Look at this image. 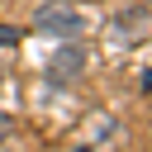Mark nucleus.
<instances>
[{"label": "nucleus", "mask_w": 152, "mask_h": 152, "mask_svg": "<svg viewBox=\"0 0 152 152\" xmlns=\"http://www.w3.org/2000/svg\"><path fill=\"white\" fill-rule=\"evenodd\" d=\"M33 28L48 33V38H81L86 33V19L66 5V0H43L33 10Z\"/></svg>", "instance_id": "f257e3e1"}, {"label": "nucleus", "mask_w": 152, "mask_h": 152, "mask_svg": "<svg viewBox=\"0 0 152 152\" xmlns=\"http://www.w3.org/2000/svg\"><path fill=\"white\" fill-rule=\"evenodd\" d=\"M81 71H86V48L81 43H62L52 52V62H48V76L52 81H76Z\"/></svg>", "instance_id": "f03ea898"}, {"label": "nucleus", "mask_w": 152, "mask_h": 152, "mask_svg": "<svg viewBox=\"0 0 152 152\" xmlns=\"http://www.w3.org/2000/svg\"><path fill=\"white\" fill-rule=\"evenodd\" d=\"M0 48H19V28L14 24H0Z\"/></svg>", "instance_id": "7ed1b4c3"}, {"label": "nucleus", "mask_w": 152, "mask_h": 152, "mask_svg": "<svg viewBox=\"0 0 152 152\" xmlns=\"http://www.w3.org/2000/svg\"><path fill=\"white\" fill-rule=\"evenodd\" d=\"M10 138H14V119H10V114H0V147H5Z\"/></svg>", "instance_id": "20e7f679"}, {"label": "nucleus", "mask_w": 152, "mask_h": 152, "mask_svg": "<svg viewBox=\"0 0 152 152\" xmlns=\"http://www.w3.org/2000/svg\"><path fill=\"white\" fill-rule=\"evenodd\" d=\"M76 152H90V147H76Z\"/></svg>", "instance_id": "39448f33"}, {"label": "nucleus", "mask_w": 152, "mask_h": 152, "mask_svg": "<svg viewBox=\"0 0 152 152\" xmlns=\"http://www.w3.org/2000/svg\"><path fill=\"white\" fill-rule=\"evenodd\" d=\"M0 76H5V71H0Z\"/></svg>", "instance_id": "423d86ee"}]
</instances>
